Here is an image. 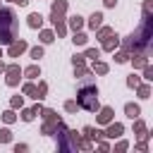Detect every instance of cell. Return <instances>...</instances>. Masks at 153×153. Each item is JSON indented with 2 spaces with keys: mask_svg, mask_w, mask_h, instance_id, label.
<instances>
[{
  "mask_svg": "<svg viewBox=\"0 0 153 153\" xmlns=\"http://www.w3.org/2000/svg\"><path fill=\"white\" fill-rule=\"evenodd\" d=\"M100 19H103V17H100V14H98V12H96V14H93V17H91V26H93V29H96V26H98V24H100Z\"/></svg>",
  "mask_w": 153,
  "mask_h": 153,
  "instance_id": "cell-10",
  "label": "cell"
},
{
  "mask_svg": "<svg viewBox=\"0 0 153 153\" xmlns=\"http://www.w3.org/2000/svg\"><path fill=\"white\" fill-rule=\"evenodd\" d=\"M41 24H43V17H41L38 12H33V14L29 17V26H33V29H38Z\"/></svg>",
  "mask_w": 153,
  "mask_h": 153,
  "instance_id": "cell-5",
  "label": "cell"
},
{
  "mask_svg": "<svg viewBox=\"0 0 153 153\" xmlns=\"http://www.w3.org/2000/svg\"><path fill=\"white\" fill-rule=\"evenodd\" d=\"M72 26L79 29V26H81V17H72Z\"/></svg>",
  "mask_w": 153,
  "mask_h": 153,
  "instance_id": "cell-16",
  "label": "cell"
},
{
  "mask_svg": "<svg viewBox=\"0 0 153 153\" xmlns=\"http://www.w3.org/2000/svg\"><path fill=\"white\" fill-rule=\"evenodd\" d=\"M127 115H129V117H136V115H139V108H136V105H127Z\"/></svg>",
  "mask_w": 153,
  "mask_h": 153,
  "instance_id": "cell-9",
  "label": "cell"
},
{
  "mask_svg": "<svg viewBox=\"0 0 153 153\" xmlns=\"http://www.w3.org/2000/svg\"><path fill=\"white\" fill-rule=\"evenodd\" d=\"M14 2H19V5H26V2H29V0H14Z\"/></svg>",
  "mask_w": 153,
  "mask_h": 153,
  "instance_id": "cell-21",
  "label": "cell"
},
{
  "mask_svg": "<svg viewBox=\"0 0 153 153\" xmlns=\"http://www.w3.org/2000/svg\"><path fill=\"white\" fill-rule=\"evenodd\" d=\"M120 134H122V124H112L108 129V136H120Z\"/></svg>",
  "mask_w": 153,
  "mask_h": 153,
  "instance_id": "cell-7",
  "label": "cell"
},
{
  "mask_svg": "<svg viewBox=\"0 0 153 153\" xmlns=\"http://www.w3.org/2000/svg\"><path fill=\"white\" fill-rule=\"evenodd\" d=\"M115 2H117V0H105V5H108V7H112Z\"/></svg>",
  "mask_w": 153,
  "mask_h": 153,
  "instance_id": "cell-20",
  "label": "cell"
},
{
  "mask_svg": "<svg viewBox=\"0 0 153 153\" xmlns=\"http://www.w3.org/2000/svg\"><path fill=\"white\" fill-rule=\"evenodd\" d=\"M74 43L84 45V43H86V36H84V33H74Z\"/></svg>",
  "mask_w": 153,
  "mask_h": 153,
  "instance_id": "cell-11",
  "label": "cell"
},
{
  "mask_svg": "<svg viewBox=\"0 0 153 153\" xmlns=\"http://www.w3.org/2000/svg\"><path fill=\"white\" fill-rule=\"evenodd\" d=\"M76 103L84 110L96 112L98 110V91H96V86H81L79 88V96H76Z\"/></svg>",
  "mask_w": 153,
  "mask_h": 153,
  "instance_id": "cell-2",
  "label": "cell"
},
{
  "mask_svg": "<svg viewBox=\"0 0 153 153\" xmlns=\"http://www.w3.org/2000/svg\"><path fill=\"white\" fill-rule=\"evenodd\" d=\"M26 76H38V67H29L26 69Z\"/></svg>",
  "mask_w": 153,
  "mask_h": 153,
  "instance_id": "cell-14",
  "label": "cell"
},
{
  "mask_svg": "<svg viewBox=\"0 0 153 153\" xmlns=\"http://www.w3.org/2000/svg\"><path fill=\"white\" fill-rule=\"evenodd\" d=\"M24 91H26L29 96H33V98H38V91H36V88H33L31 84H26V86H24Z\"/></svg>",
  "mask_w": 153,
  "mask_h": 153,
  "instance_id": "cell-8",
  "label": "cell"
},
{
  "mask_svg": "<svg viewBox=\"0 0 153 153\" xmlns=\"http://www.w3.org/2000/svg\"><path fill=\"white\" fill-rule=\"evenodd\" d=\"M41 55H43V50H41V48H33V50H31V57H33V60H38Z\"/></svg>",
  "mask_w": 153,
  "mask_h": 153,
  "instance_id": "cell-13",
  "label": "cell"
},
{
  "mask_svg": "<svg viewBox=\"0 0 153 153\" xmlns=\"http://www.w3.org/2000/svg\"><path fill=\"white\" fill-rule=\"evenodd\" d=\"M17 36V17L12 10H0V43H12Z\"/></svg>",
  "mask_w": 153,
  "mask_h": 153,
  "instance_id": "cell-1",
  "label": "cell"
},
{
  "mask_svg": "<svg viewBox=\"0 0 153 153\" xmlns=\"http://www.w3.org/2000/svg\"><path fill=\"white\" fill-rule=\"evenodd\" d=\"M96 72H100V74H105V72H108V67H105V65H96Z\"/></svg>",
  "mask_w": 153,
  "mask_h": 153,
  "instance_id": "cell-18",
  "label": "cell"
},
{
  "mask_svg": "<svg viewBox=\"0 0 153 153\" xmlns=\"http://www.w3.org/2000/svg\"><path fill=\"white\" fill-rule=\"evenodd\" d=\"M33 115H36V112H33V110H26V112H24V120H31V117H33Z\"/></svg>",
  "mask_w": 153,
  "mask_h": 153,
  "instance_id": "cell-19",
  "label": "cell"
},
{
  "mask_svg": "<svg viewBox=\"0 0 153 153\" xmlns=\"http://www.w3.org/2000/svg\"><path fill=\"white\" fill-rule=\"evenodd\" d=\"M22 50H26V43H24V41H17V43L10 45V55H12V57H17Z\"/></svg>",
  "mask_w": 153,
  "mask_h": 153,
  "instance_id": "cell-3",
  "label": "cell"
},
{
  "mask_svg": "<svg viewBox=\"0 0 153 153\" xmlns=\"http://www.w3.org/2000/svg\"><path fill=\"white\" fill-rule=\"evenodd\" d=\"M41 38H43V43H50V41H53V33H50V31H43Z\"/></svg>",
  "mask_w": 153,
  "mask_h": 153,
  "instance_id": "cell-12",
  "label": "cell"
},
{
  "mask_svg": "<svg viewBox=\"0 0 153 153\" xmlns=\"http://www.w3.org/2000/svg\"><path fill=\"white\" fill-rule=\"evenodd\" d=\"M17 79H19V67L12 65V67L7 69V84H17Z\"/></svg>",
  "mask_w": 153,
  "mask_h": 153,
  "instance_id": "cell-4",
  "label": "cell"
},
{
  "mask_svg": "<svg viewBox=\"0 0 153 153\" xmlns=\"http://www.w3.org/2000/svg\"><path fill=\"white\" fill-rule=\"evenodd\" d=\"M0 141H10V131L7 129H0Z\"/></svg>",
  "mask_w": 153,
  "mask_h": 153,
  "instance_id": "cell-15",
  "label": "cell"
},
{
  "mask_svg": "<svg viewBox=\"0 0 153 153\" xmlns=\"http://www.w3.org/2000/svg\"><path fill=\"white\" fill-rule=\"evenodd\" d=\"M110 117H112V110H110V108H103V110H100V115H98V120H100V122H110Z\"/></svg>",
  "mask_w": 153,
  "mask_h": 153,
  "instance_id": "cell-6",
  "label": "cell"
},
{
  "mask_svg": "<svg viewBox=\"0 0 153 153\" xmlns=\"http://www.w3.org/2000/svg\"><path fill=\"white\" fill-rule=\"evenodd\" d=\"M115 45H117V38H115V41H105V50H112Z\"/></svg>",
  "mask_w": 153,
  "mask_h": 153,
  "instance_id": "cell-17",
  "label": "cell"
}]
</instances>
